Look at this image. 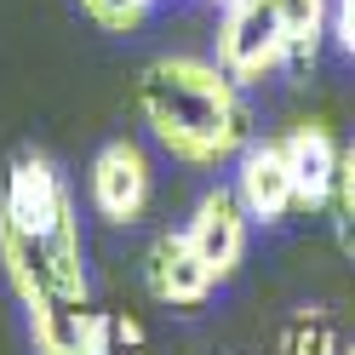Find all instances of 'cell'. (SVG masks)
I'll use <instances>...</instances> for the list:
<instances>
[{
  "mask_svg": "<svg viewBox=\"0 0 355 355\" xmlns=\"http://www.w3.org/2000/svg\"><path fill=\"white\" fill-rule=\"evenodd\" d=\"M235 201L247 207L252 224H286L298 212V184L293 166H286L281 138H252L247 149L235 155Z\"/></svg>",
  "mask_w": 355,
  "mask_h": 355,
  "instance_id": "5b68a950",
  "label": "cell"
},
{
  "mask_svg": "<svg viewBox=\"0 0 355 355\" xmlns=\"http://www.w3.org/2000/svg\"><path fill=\"white\" fill-rule=\"evenodd\" d=\"M138 115L149 138L184 166L235 161L252 144V103L212 58H155L138 75Z\"/></svg>",
  "mask_w": 355,
  "mask_h": 355,
  "instance_id": "7a4b0ae2",
  "label": "cell"
},
{
  "mask_svg": "<svg viewBox=\"0 0 355 355\" xmlns=\"http://www.w3.org/2000/svg\"><path fill=\"white\" fill-rule=\"evenodd\" d=\"M332 207L355 212V144H344V155H338V195H332Z\"/></svg>",
  "mask_w": 355,
  "mask_h": 355,
  "instance_id": "7c38bea8",
  "label": "cell"
},
{
  "mask_svg": "<svg viewBox=\"0 0 355 355\" xmlns=\"http://www.w3.org/2000/svg\"><path fill=\"white\" fill-rule=\"evenodd\" d=\"M332 35V0H230L218 17V69L235 86L263 75H309Z\"/></svg>",
  "mask_w": 355,
  "mask_h": 355,
  "instance_id": "3957f363",
  "label": "cell"
},
{
  "mask_svg": "<svg viewBox=\"0 0 355 355\" xmlns=\"http://www.w3.org/2000/svg\"><path fill=\"white\" fill-rule=\"evenodd\" d=\"M247 230H252V218H247V207L235 201V189H230V184L207 189L201 201H195L189 224H184L189 247L201 252V263H207L218 281H230V275L241 270V258H247Z\"/></svg>",
  "mask_w": 355,
  "mask_h": 355,
  "instance_id": "52a82bcc",
  "label": "cell"
},
{
  "mask_svg": "<svg viewBox=\"0 0 355 355\" xmlns=\"http://www.w3.org/2000/svg\"><path fill=\"white\" fill-rule=\"evenodd\" d=\"M218 6H230V0H218Z\"/></svg>",
  "mask_w": 355,
  "mask_h": 355,
  "instance_id": "2e32d148",
  "label": "cell"
},
{
  "mask_svg": "<svg viewBox=\"0 0 355 355\" xmlns=\"http://www.w3.org/2000/svg\"><path fill=\"white\" fill-rule=\"evenodd\" d=\"M86 195H92V212L103 224H138L155 201V166L149 155L132 138H109L92 155V172H86Z\"/></svg>",
  "mask_w": 355,
  "mask_h": 355,
  "instance_id": "277c9868",
  "label": "cell"
},
{
  "mask_svg": "<svg viewBox=\"0 0 355 355\" xmlns=\"http://www.w3.org/2000/svg\"><path fill=\"white\" fill-rule=\"evenodd\" d=\"M338 355H355V344H344V349H338Z\"/></svg>",
  "mask_w": 355,
  "mask_h": 355,
  "instance_id": "9a60e30c",
  "label": "cell"
},
{
  "mask_svg": "<svg viewBox=\"0 0 355 355\" xmlns=\"http://www.w3.org/2000/svg\"><path fill=\"white\" fill-rule=\"evenodd\" d=\"M332 235H338V247L355 258V212H344V207H332Z\"/></svg>",
  "mask_w": 355,
  "mask_h": 355,
  "instance_id": "5bb4252c",
  "label": "cell"
},
{
  "mask_svg": "<svg viewBox=\"0 0 355 355\" xmlns=\"http://www.w3.org/2000/svg\"><path fill=\"white\" fill-rule=\"evenodd\" d=\"M144 6H155V0H144Z\"/></svg>",
  "mask_w": 355,
  "mask_h": 355,
  "instance_id": "e0dca14e",
  "label": "cell"
},
{
  "mask_svg": "<svg viewBox=\"0 0 355 355\" xmlns=\"http://www.w3.org/2000/svg\"><path fill=\"white\" fill-rule=\"evenodd\" d=\"M80 12L92 17L98 29H109V35H132V29L149 17L144 0H80Z\"/></svg>",
  "mask_w": 355,
  "mask_h": 355,
  "instance_id": "30bf717a",
  "label": "cell"
},
{
  "mask_svg": "<svg viewBox=\"0 0 355 355\" xmlns=\"http://www.w3.org/2000/svg\"><path fill=\"white\" fill-rule=\"evenodd\" d=\"M115 355H149L144 349V327L126 321V315H115Z\"/></svg>",
  "mask_w": 355,
  "mask_h": 355,
  "instance_id": "4fadbf2b",
  "label": "cell"
},
{
  "mask_svg": "<svg viewBox=\"0 0 355 355\" xmlns=\"http://www.w3.org/2000/svg\"><path fill=\"white\" fill-rule=\"evenodd\" d=\"M332 40L344 58H355V0H332Z\"/></svg>",
  "mask_w": 355,
  "mask_h": 355,
  "instance_id": "8fae6325",
  "label": "cell"
},
{
  "mask_svg": "<svg viewBox=\"0 0 355 355\" xmlns=\"http://www.w3.org/2000/svg\"><path fill=\"white\" fill-rule=\"evenodd\" d=\"M286 149V166H293V184H298V212H321L332 207V195H338V138L321 126V121H304L281 138Z\"/></svg>",
  "mask_w": 355,
  "mask_h": 355,
  "instance_id": "ba28073f",
  "label": "cell"
},
{
  "mask_svg": "<svg viewBox=\"0 0 355 355\" xmlns=\"http://www.w3.org/2000/svg\"><path fill=\"white\" fill-rule=\"evenodd\" d=\"M0 270L24 315L29 309H92L75 195L63 172L35 149L17 155L0 184Z\"/></svg>",
  "mask_w": 355,
  "mask_h": 355,
  "instance_id": "6da1fadb",
  "label": "cell"
},
{
  "mask_svg": "<svg viewBox=\"0 0 355 355\" xmlns=\"http://www.w3.org/2000/svg\"><path fill=\"white\" fill-rule=\"evenodd\" d=\"M144 286H149V298L155 304H166V309H201L212 298V286L218 275L201 263V252L189 247V235L184 230H161L149 241V252H144Z\"/></svg>",
  "mask_w": 355,
  "mask_h": 355,
  "instance_id": "8992f818",
  "label": "cell"
},
{
  "mask_svg": "<svg viewBox=\"0 0 355 355\" xmlns=\"http://www.w3.org/2000/svg\"><path fill=\"white\" fill-rule=\"evenodd\" d=\"M281 349H286V355H338L344 344L332 338V327H327V315H321V309H298V315L286 321Z\"/></svg>",
  "mask_w": 355,
  "mask_h": 355,
  "instance_id": "9c48e42d",
  "label": "cell"
}]
</instances>
